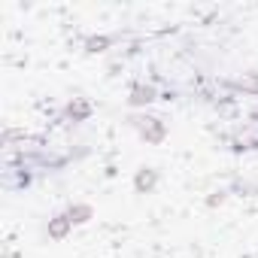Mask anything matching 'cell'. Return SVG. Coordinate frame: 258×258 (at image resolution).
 I'll return each mask as SVG.
<instances>
[{"mask_svg":"<svg viewBox=\"0 0 258 258\" xmlns=\"http://www.w3.org/2000/svg\"><path fill=\"white\" fill-rule=\"evenodd\" d=\"M234 149H258V118L243 121V127L234 134Z\"/></svg>","mask_w":258,"mask_h":258,"instance_id":"cell-1","label":"cell"},{"mask_svg":"<svg viewBox=\"0 0 258 258\" xmlns=\"http://www.w3.org/2000/svg\"><path fill=\"white\" fill-rule=\"evenodd\" d=\"M149 100H155V88L152 85H137L134 94H131V103H149Z\"/></svg>","mask_w":258,"mask_h":258,"instance_id":"cell-2","label":"cell"},{"mask_svg":"<svg viewBox=\"0 0 258 258\" xmlns=\"http://www.w3.org/2000/svg\"><path fill=\"white\" fill-rule=\"evenodd\" d=\"M237 88H243V91H249V94H258V76H243V79H237Z\"/></svg>","mask_w":258,"mask_h":258,"instance_id":"cell-3","label":"cell"},{"mask_svg":"<svg viewBox=\"0 0 258 258\" xmlns=\"http://www.w3.org/2000/svg\"><path fill=\"white\" fill-rule=\"evenodd\" d=\"M67 225H70V219H67V216H58V222L49 228V234H52V237H61V234L67 231Z\"/></svg>","mask_w":258,"mask_h":258,"instance_id":"cell-4","label":"cell"}]
</instances>
